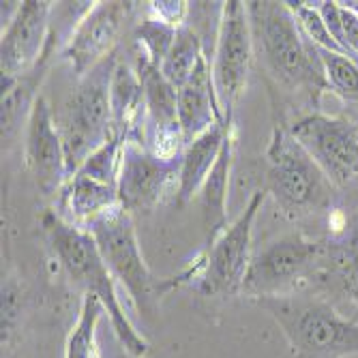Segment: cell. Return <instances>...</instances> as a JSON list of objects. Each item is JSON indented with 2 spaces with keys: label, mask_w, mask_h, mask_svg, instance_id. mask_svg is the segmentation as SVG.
Instances as JSON below:
<instances>
[{
  "label": "cell",
  "mask_w": 358,
  "mask_h": 358,
  "mask_svg": "<svg viewBox=\"0 0 358 358\" xmlns=\"http://www.w3.org/2000/svg\"><path fill=\"white\" fill-rule=\"evenodd\" d=\"M262 191L292 221H315L335 210V185L279 120L264 152Z\"/></svg>",
  "instance_id": "3957f363"
},
{
  "label": "cell",
  "mask_w": 358,
  "mask_h": 358,
  "mask_svg": "<svg viewBox=\"0 0 358 358\" xmlns=\"http://www.w3.org/2000/svg\"><path fill=\"white\" fill-rule=\"evenodd\" d=\"M116 62L118 56L112 54L80 78L56 112V127L67 155L69 176H73L86 164V159L114 136L110 86Z\"/></svg>",
  "instance_id": "5b68a950"
},
{
  "label": "cell",
  "mask_w": 358,
  "mask_h": 358,
  "mask_svg": "<svg viewBox=\"0 0 358 358\" xmlns=\"http://www.w3.org/2000/svg\"><path fill=\"white\" fill-rule=\"evenodd\" d=\"M266 200V193L259 189L251 195L241 217L227 225L219 238L210 245L208 253L193 264L195 289L202 296H236L243 294V283L251 264V232L253 221Z\"/></svg>",
  "instance_id": "ba28073f"
},
{
  "label": "cell",
  "mask_w": 358,
  "mask_h": 358,
  "mask_svg": "<svg viewBox=\"0 0 358 358\" xmlns=\"http://www.w3.org/2000/svg\"><path fill=\"white\" fill-rule=\"evenodd\" d=\"M134 9V3H94V7L78 22L62 56L71 62L76 78H84L96 64L116 54L124 22Z\"/></svg>",
  "instance_id": "7c38bea8"
},
{
  "label": "cell",
  "mask_w": 358,
  "mask_h": 358,
  "mask_svg": "<svg viewBox=\"0 0 358 358\" xmlns=\"http://www.w3.org/2000/svg\"><path fill=\"white\" fill-rule=\"evenodd\" d=\"M202 58H204V50H202L200 35L189 26H180L174 43L159 69L176 88H180L189 82L193 71L198 69Z\"/></svg>",
  "instance_id": "44dd1931"
},
{
  "label": "cell",
  "mask_w": 358,
  "mask_h": 358,
  "mask_svg": "<svg viewBox=\"0 0 358 358\" xmlns=\"http://www.w3.org/2000/svg\"><path fill=\"white\" fill-rule=\"evenodd\" d=\"M341 7H345L348 11H352L354 15H358V0H341Z\"/></svg>",
  "instance_id": "4316f807"
},
{
  "label": "cell",
  "mask_w": 358,
  "mask_h": 358,
  "mask_svg": "<svg viewBox=\"0 0 358 358\" xmlns=\"http://www.w3.org/2000/svg\"><path fill=\"white\" fill-rule=\"evenodd\" d=\"M54 3L45 0H26L20 13L3 30V45H0V71L3 78L15 80L26 76L41 60V54L50 37V15Z\"/></svg>",
  "instance_id": "5bb4252c"
},
{
  "label": "cell",
  "mask_w": 358,
  "mask_h": 358,
  "mask_svg": "<svg viewBox=\"0 0 358 358\" xmlns=\"http://www.w3.org/2000/svg\"><path fill=\"white\" fill-rule=\"evenodd\" d=\"M281 329L299 358L358 356V322L322 296L289 294L255 301Z\"/></svg>",
  "instance_id": "277c9868"
},
{
  "label": "cell",
  "mask_w": 358,
  "mask_h": 358,
  "mask_svg": "<svg viewBox=\"0 0 358 358\" xmlns=\"http://www.w3.org/2000/svg\"><path fill=\"white\" fill-rule=\"evenodd\" d=\"M60 41L62 39L50 28L48 45L41 54V60L35 64V69H30L26 76L15 78V80H9V78L0 80V84H3V112H0L3 148H9L15 142L17 134L22 131V127L26 129L28 116L39 99V88H41L43 80L48 78L50 62H52Z\"/></svg>",
  "instance_id": "2e32d148"
},
{
  "label": "cell",
  "mask_w": 358,
  "mask_h": 358,
  "mask_svg": "<svg viewBox=\"0 0 358 358\" xmlns=\"http://www.w3.org/2000/svg\"><path fill=\"white\" fill-rule=\"evenodd\" d=\"M106 309L94 296H84L80 315L64 343V358H99L96 348V329Z\"/></svg>",
  "instance_id": "7402d4cb"
},
{
  "label": "cell",
  "mask_w": 358,
  "mask_h": 358,
  "mask_svg": "<svg viewBox=\"0 0 358 358\" xmlns=\"http://www.w3.org/2000/svg\"><path fill=\"white\" fill-rule=\"evenodd\" d=\"M180 157H159L142 142L127 140L118 174L120 206L129 215L150 213L168 198L172 189L178 191Z\"/></svg>",
  "instance_id": "8fae6325"
},
{
  "label": "cell",
  "mask_w": 358,
  "mask_h": 358,
  "mask_svg": "<svg viewBox=\"0 0 358 358\" xmlns=\"http://www.w3.org/2000/svg\"><path fill=\"white\" fill-rule=\"evenodd\" d=\"M176 32H178V28L148 15L136 28V35H134L136 43H138L136 54L144 56L146 60L161 67V62H164V58L168 56V52L176 39Z\"/></svg>",
  "instance_id": "603a6c76"
},
{
  "label": "cell",
  "mask_w": 358,
  "mask_h": 358,
  "mask_svg": "<svg viewBox=\"0 0 358 358\" xmlns=\"http://www.w3.org/2000/svg\"><path fill=\"white\" fill-rule=\"evenodd\" d=\"M234 124L225 138V144L219 152L215 168L210 170L208 178L200 189V206H202V221L208 245H213L219 234L227 227V189H230V170L234 161Z\"/></svg>",
  "instance_id": "d6986e66"
},
{
  "label": "cell",
  "mask_w": 358,
  "mask_h": 358,
  "mask_svg": "<svg viewBox=\"0 0 358 358\" xmlns=\"http://www.w3.org/2000/svg\"><path fill=\"white\" fill-rule=\"evenodd\" d=\"M148 13L150 17H157L174 28H180L187 22L189 3H182V0H159V3H148Z\"/></svg>",
  "instance_id": "484cf974"
},
{
  "label": "cell",
  "mask_w": 358,
  "mask_h": 358,
  "mask_svg": "<svg viewBox=\"0 0 358 358\" xmlns=\"http://www.w3.org/2000/svg\"><path fill=\"white\" fill-rule=\"evenodd\" d=\"M41 225L48 234L54 255L58 257V262L62 264L64 273L73 281V285L84 289V296H94L103 305L112 324V331L122 350L131 358H144L150 345L136 331L131 320L124 313L118 301L116 279L108 268L92 234L80 225L69 223L56 213H45Z\"/></svg>",
  "instance_id": "7a4b0ae2"
},
{
  "label": "cell",
  "mask_w": 358,
  "mask_h": 358,
  "mask_svg": "<svg viewBox=\"0 0 358 358\" xmlns=\"http://www.w3.org/2000/svg\"><path fill=\"white\" fill-rule=\"evenodd\" d=\"M84 230L92 234L114 279L120 281L140 313L152 315L159 301L180 285L178 277L159 279L150 273L140 251L134 215H129L122 206L96 217Z\"/></svg>",
  "instance_id": "8992f818"
},
{
  "label": "cell",
  "mask_w": 358,
  "mask_h": 358,
  "mask_svg": "<svg viewBox=\"0 0 358 358\" xmlns=\"http://www.w3.org/2000/svg\"><path fill=\"white\" fill-rule=\"evenodd\" d=\"M247 15L253 37V56L264 73L273 106L296 101L307 114L317 112L329 90L320 50L305 37L289 3L251 0Z\"/></svg>",
  "instance_id": "6da1fadb"
},
{
  "label": "cell",
  "mask_w": 358,
  "mask_h": 358,
  "mask_svg": "<svg viewBox=\"0 0 358 358\" xmlns=\"http://www.w3.org/2000/svg\"><path fill=\"white\" fill-rule=\"evenodd\" d=\"M60 206L69 210L73 225L86 227L96 217L120 206L118 187L106 185L82 172H76L60 189Z\"/></svg>",
  "instance_id": "ffe728a7"
},
{
  "label": "cell",
  "mask_w": 358,
  "mask_h": 358,
  "mask_svg": "<svg viewBox=\"0 0 358 358\" xmlns=\"http://www.w3.org/2000/svg\"><path fill=\"white\" fill-rule=\"evenodd\" d=\"M320 56H322L329 90H333L345 101L358 103V64L348 56L324 52V50H320Z\"/></svg>",
  "instance_id": "cb8c5ba5"
},
{
  "label": "cell",
  "mask_w": 358,
  "mask_h": 358,
  "mask_svg": "<svg viewBox=\"0 0 358 358\" xmlns=\"http://www.w3.org/2000/svg\"><path fill=\"white\" fill-rule=\"evenodd\" d=\"M285 124L335 187H348L358 178V124L354 120L313 112Z\"/></svg>",
  "instance_id": "9c48e42d"
},
{
  "label": "cell",
  "mask_w": 358,
  "mask_h": 358,
  "mask_svg": "<svg viewBox=\"0 0 358 358\" xmlns=\"http://www.w3.org/2000/svg\"><path fill=\"white\" fill-rule=\"evenodd\" d=\"M26 168L41 195L60 193L69 180L67 155L56 127V114L45 96H39L26 122Z\"/></svg>",
  "instance_id": "4fadbf2b"
},
{
  "label": "cell",
  "mask_w": 358,
  "mask_h": 358,
  "mask_svg": "<svg viewBox=\"0 0 358 358\" xmlns=\"http://www.w3.org/2000/svg\"><path fill=\"white\" fill-rule=\"evenodd\" d=\"M221 120L225 116L217 99L208 56H204L189 82L178 88V124L185 146Z\"/></svg>",
  "instance_id": "e0dca14e"
},
{
  "label": "cell",
  "mask_w": 358,
  "mask_h": 358,
  "mask_svg": "<svg viewBox=\"0 0 358 358\" xmlns=\"http://www.w3.org/2000/svg\"><path fill=\"white\" fill-rule=\"evenodd\" d=\"M253 37L247 15V5L230 0L223 5L215 54H213V82L223 116H234V108L247 86L249 69L253 62Z\"/></svg>",
  "instance_id": "30bf717a"
},
{
  "label": "cell",
  "mask_w": 358,
  "mask_h": 358,
  "mask_svg": "<svg viewBox=\"0 0 358 358\" xmlns=\"http://www.w3.org/2000/svg\"><path fill=\"white\" fill-rule=\"evenodd\" d=\"M335 227L324 236L322 268L315 285L335 292L358 307V210L333 223Z\"/></svg>",
  "instance_id": "9a60e30c"
},
{
  "label": "cell",
  "mask_w": 358,
  "mask_h": 358,
  "mask_svg": "<svg viewBox=\"0 0 358 358\" xmlns=\"http://www.w3.org/2000/svg\"><path fill=\"white\" fill-rule=\"evenodd\" d=\"M234 124V116H225V120L213 124L208 131L200 138L189 142L180 157V174H178V191L176 202L182 206L193 195H198L204 180L208 178L210 170L215 168L219 152L225 144V138L230 134V127Z\"/></svg>",
  "instance_id": "ac0fdd59"
},
{
  "label": "cell",
  "mask_w": 358,
  "mask_h": 358,
  "mask_svg": "<svg viewBox=\"0 0 358 358\" xmlns=\"http://www.w3.org/2000/svg\"><path fill=\"white\" fill-rule=\"evenodd\" d=\"M324 255V241L305 232H287L251 257L243 283V294L249 299L289 296L305 285H313Z\"/></svg>",
  "instance_id": "52a82bcc"
},
{
  "label": "cell",
  "mask_w": 358,
  "mask_h": 358,
  "mask_svg": "<svg viewBox=\"0 0 358 358\" xmlns=\"http://www.w3.org/2000/svg\"><path fill=\"white\" fill-rule=\"evenodd\" d=\"M122 136H112L101 148H96L88 159L86 164L78 170L94 180H101L106 185L118 187V174H120V161H122V146H124Z\"/></svg>",
  "instance_id": "d4e9b609"
}]
</instances>
